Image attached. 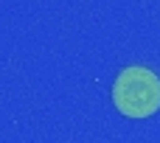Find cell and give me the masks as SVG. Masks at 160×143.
Masks as SVG:
<instances>
[{"label": "cell", "mask_w": 160, "mask_h": 143, "mask_svg": "<svg viewBox=\"0 0 160 143\" xmlns=\"http://www.w3.org/2000/svg\"><path fill=\"white\" fill-rule=\"evenodd\" d=\"M112 104L127 118H149L160 110V79L143 65L124 67L112 81Z\"/></svg>", "instance_id": "1"}]
</instances>
